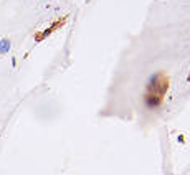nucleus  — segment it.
I'll use <instances>...</instances> for the list:
<instances>
[{
    "mask_svg": "<svg viewBox=\"0 0 190 175\" xmlns=\"http://www.w3.org/2000/svg\"><path fill=\"white\" fill-rule=\"evenodd\" d=\"M8 50H10V42L8 40H2L0 42V53H7Z\"/></svg>",
    "mask_w": 190,
    "mask_h": 175,
    "instance_id": "3",
    "label": "nucleus"
},
{
    "mask_svg": "<svg viewBox=\"0 0 190 175\" xmlns=\"http://www.w3.org/2000/svg\"><path fill=\"white\" fill-rule=\"evenodd\" d=\"M187 79H188V83H190V73H188V78H187Z\"/></svg>",
    "mask_w": 190,
    "mask_h": 175,
    "instance_id": "4",
    "label": "nucleus"
},
{
    "mask_svg": "<svg viewBox=\"0 0 190 175\" xmlns=\"http://www.w3.org/2000/svg\"><path fill=\"white\" fill-rule=\"evenodd\" d=\"M66 20H68V17H63V18H58L56 22H53V23H51V25H50L48 28H45L43 32H38V33L35 35V40H37V42H42V40H45L47 37H50V35L53 33V32H56L58 28L65 27Z\"/></svg>",
    "mask_w": 190,
    "mask_h": 175,
    "instance_id": "2",
    "label": "nucleus"
},
{
    "mask_svg": "<svg viewBox=\"0 0 190 175\" xmlns=\"http://www.w3.org/2000/svg\"><path fill=\"white\" fill-rule=\"evenodd\" d=\"M169 89H170V78L165 73L159 71V73L152 74L149 78L146 89H144V94H142L146 108L147 109H159L164 104Z\"/></svg>",
    "mask_w": 190,
    "mask_h": 175,
    "instance_id": "1",
    "label": "nucleus"
}]
</instances>
